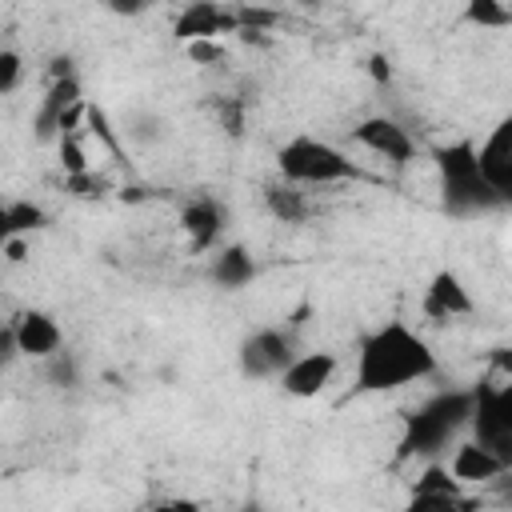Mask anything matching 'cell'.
Instances as JSON below:
<instances>
[{"label":"cell","instance_id":"11","mask_svg":"<svg viewBox=\"0 0 512 512\" xmlns=\"http://www.w3.org/2000/svg\"><path fill=\"white\" fill-rule=\"evenodd\" d=\"M448 472L464 484V488H476V484H492L496 476H504L508 472V460L496 452V448H488V444H480V440H456L452 444V452H448Z\"/></svg>","mask_w":512,"mask_h":512},{"label":"cell","instance_id":"2","mask_svg":"<svg viewBox=\"0 0 512 512\" xmlns=\"http://www.w3.org/2000/svg\"><path fill=\"white\" fill-rule=\"evenodd\" d=\"M432 164L440 176V204L448 216H488L504 208L508 200L488 188L476 164V144L472 140H448L432 148Z\"/></svg>","mask_w":512,"mask_h":512},{"label":"cell","instance_id":"22","mask_svg":"<svg viewBox=\"0 0 512 512\" xmlns=\"http://www.w3.org/2000/svg\"><path fill=\"white\" fill-rule=\"evenodd\" d=\"M44 364H48V380H52L56 388H76V384H80V364H76L72 352L60 348V352H52Z\"/></svg>","mask_w":512,"mask_h":512},{"label":"cell","instance_id":"27","mask_svg":"<svg viewBox=\"0 0 512 512\" xmlns=\"http://www.w3.org/2000/svg\"><path fill=\"white\" fill-rule=\"evenodd\" d=\"M68 72H76L68 56H56V60H52V68H48V76H52V80H56V76H68Z\"/></svg>","mask_w":512,"mask_h":512},{"label":"cell","instance_id":"16","mask_svg":"<svg viewBox=\"0 0 512 512\" xmlns=\"http://www.w3.org/2000/svg\"><path fill=\"white\" fill-rule=\"evenodd\" d=\"M256 272H260V264L244 244H216L208 252V280L216 288H224V292L248 288L256 280Z\"/></svg>","mask_w":512,"mask_h":512},{"label":"cell","instance_id":"9","mask_svg":"<svg viewBox=\"0 0 512 512\" xmlns=\"http://www.w3.org/2000/svg\"><path fill=\"white\" fill-rule=\"evenodd\" d=\"M420 308H424V316H428V320H436V324H448V320L472 316L476 300H472L468 284L460 280V272H452V268H440V272H432V280H428V288H424V300H420Z\"/></svg>","mask_w":512,"mask_h":512},{"label":"cell","instance_id":"7","mask_svg":"<svg viewBox=\"0 0 512 512\" xmlns=\"http://www.w3.org/2000/svg\"><path fill=\"white\" fill-rule=\"evenodd\" d=\"M336 372H340L336 352H328V348H308V352H300V348H296V356L284 364V372L276 376V384H280V392L292 396V400H316L320 392H328V384L336 380Z\"/></svg>","mask_w":512,"mask_h":512},{"label":"cell","instance_id":"15","mask_svg":"<svg viewBox=\"0 0 512 512\" xmlns=\"http://www.w3.org/2000/svg\"><path fill=\"white\" fill-rule=\"evenodd\" d=\"M84 100V88H80V76L68 72V76H56L48 84V92L40 96L36 104V116H32V128H36V140H56L60 136V116Z\"/></svg>","mask_w":512,"mask_h":512},{"label":"cell","instance_id":"13","mask_svg":"<svg viewBox=\"0 0 512 512\" xmlns=\"http://www.w3.org/2000/svg\"><path fill=\"white\" fill-rule=\"evenodd\" d=\"M476 164H480V176L488 180L492 192H500L504 200H512V120H500L484 144L476 148Z\"/></svg>","mask_w":512,"mask_h":512},{"label":"cell","instance_id":"10","mask_svg":"<svg viewBox=\"0 0 512 512\" xmlns=\"http://www.w3.org/2000/svg\"><path fill=\"white\" fill-rule=\"evenodd\" d=\"M236 28H240V24H236V12H228V8L216 4V0H188V4L180 8L176 24H172V32H176L180 44H192V40H220V36H228V32H236Z\"/></svg>","mask_w":512,"mask_h":512},{"label":"cell","instance_id":"5","mask_svg":"<svg viewBox=\"0 0 512 512\" xmlns=\"http://www.w3.org/2000/svg\"><path fill=\"white\" fill-rule=\"evenodd\" d=\"M468 428H472V440L496 448L512 464V384L508 376L480 380L476 388H468Z\"/></svg>","mask_w":512,"mask_h":512},{"label":"cell","instance_id":"23","mask_svg":"<svg viewBox=\"0 0 512 512\" xmlns=\"http://www.w3.org/2000/svg\"><path fill=\"white\" fill-rule=\"evenodd\" d=\"M24 80V56L16 48H0V96H12Z\"/></svg>","mask_w":512,"mask_h":512},{"label":"cell","instance_id":"28","mask_svg":"<svg viewBox=\"0 0 512 512\" xmlns=\"http://www.w3.org/2000/svg\"><path fill=\"white\" fill-rule=\"evenodd\" d=\"M8 236H12V228H8V204L0 200V244H4Z\"/></svg>","mask_w":512,"mask_h":512},{"label":"cell","instance_id":"12","mask_svg":"<svg viewBox=\"0 0 512 512\" xmlns=\"http://www.w3.org/2000/svg\"><path fill=\"white\" fill-rule=\"evenodd\" d=\"M12 336H16V348L20 356L28 360H48L52 352L64 348V328L52 312L44 308H24L16 320H12Z\"/></svg>","mask_w":512,"mask_h":512},{"label":"cell","instance_id":"24","mask_svg":"<svg viewBox=\"0 0 512 512\" xmlns=\"http://www.w3.org/2000/svg\"><path fill=\"white\" fill-rule=\"evenodd\" d=\"M184 52L192 64H216L224 56V44L220 40H192V44H184Z\"/></svg>","mask_w":512,"mask_h":512},{"label":"cell","instance_id":"26","mask_svg":"<svg viewBox=\"0 0 512 512\" xmlns=\"http://www.w3.org/2000/svg\"><path fill=\"white\" fill-rule=\"evenodd\" d=\"M104 4H108L116 16H140V12H144L152 0H104Z\"/></svg>","mask_w":512,"mask_h":512},{"label":"cell","instance_id":"1","mask_svg":"<svg viewBox=\"0 0 512 512\" xmlns=\"http://www.w3.org/2000/svg\"><path fill=\"white\" fill-rule=\"evenodd\" d=\"M436 368H440V360H436V348L428 344L424 332L408 328L404 320H384L372 332H364L356 344L352 392L356 396L400 392L408 384L436 376Z\"/></svg>","mask_w":512,"mask_h":512},{"label":"cell","instance_id":"8","mask_svg":"<svg viewBox=\"0 0 512 512\" xmlns=\"http://www.w3.org/2000/svg\"><path fill=\"white\" fill-rule=\"evenodd\" d=\"M352 140H356L360 148L384 156L388 164H408V160H416V140H412V132H408L400 120H392V116H368V120H360V124L352 128Z\"/></svg>","mask_w":512,"mask_h":512},{"label":"cell","instance_id":"3","mask_svg":"<svg viewBox=\"0 0 512 512\" xmlns=\"http://www.w3.org/2000/svg\"><path fill=\"white\" fill-rule=\"evenodd\" d=\"M276 172L280 180L288 184H300V188H328V184H344V180H360V164L336 148L332 140H320V136H292L276 148Z\"/></svg>","mask_w":512,"mask_h":512},{"label":"cell","instance_id":"25","mask_svg":"<svg viewBox=\"0 0 512 512\" xmlns=\"http://www.w3.org/2000/svg\"><path fill=\"white\" fill-rule=\"evenodd\" d=\"M20 360V348H16V336H12V324H0V376Z\"/></svg>","mask_w":512,"mask_h":512},{"label":"cell","instance_id":"6","mask_svg":"<svg viewBox=\"0 0 512 512\" xmlns=\"http://www.w3.org/2000/svg\"><path fill=\"white\" fill-rule=\"evenodd\" d=\"M296 356V340L288 328H252L240 348H236V364L248 380H276L284 372V364Z\"/></svg>","mask_w":512,"mask_h":512},{"label":"cell","instance_id":"19","mask_svg":"<svg viewBox=\"0 0 512 512\" xmlns=\"http://www.w3.org/2000/svg\"><path fill=\"white\" fill-rule=\"evenodd\" d=\"M464 20L488 32H500L512 24V0H464Z\"/></svg>","mask_w":512,"mask_h":512},{"label":"cell","instance_id":"14","mask_svg":"<svg viewBox=\"0 0 512 512\" xmlns=\"http://www.w3.org/2000/svg\"><path fill=\"white\" fill-rule=\"evenodd\" d=\"M224 224H228V212L212 196H192L180 208V232L188 236L192 252H212L220 244V236H224Z\"/></svg>","mask_w":512,"mask_h":512},{"label":"cell","instance_id":"20","mask_svg":"<svg viewBox=\"0 0 512 512\" xmlns=\"http://www.w3.org/2000/svg\"><path fill=\"white\" fill-rule=\"evenodd\" d=\"M8 228H12V236H32L36 228H44V208L32 200H12L8 204Z\"/></svg>","mask_w":512,"mask_h":512},{"label":"cell","instance_id":"21","mask_svg":"<svg viewBox=\"0 0 512 512\" xmlns=\"http://www.w3.org/2000/svg\"><path fill=\"white\" fill-rule=\"evenodd\" d=\"M56 152H60L64 176H76V172H88L92 168L88 148H84V136H56Z\"/></svg>","mask_w":512,"mask_h":512},{"label":"cell","instance_id":"17","mask_svg":"<svg viewBox=\"0 0 512 512\" xmlns=\"http://www.w3.org/2000/svg\"><path fill=\"white\" fill-rule=\"evenodd\" d=\"M412 504H420V508H460L464 504V484L448 472V464L432 460L412 484Z\"/></svg>","mask_w":512,"mask_h":512},{"label":"cell","instance_id":"4","mask_svg":"<svg viewBox=\"0 0 512 512\" xmlns=\"http://www.w3.org/2000/svg\"><path fill=\"white\" fill-rule=\"evenodd\" d=\"M464 428H468V392H464V388L436 392V396H428L416 412L404 416L400 456H436V452H444Z\"/></svg>","mask_w":512,"mask_h":512},{"label":"cell","instance_id":"18","mask_svg":"<svg viewBox=\"0 0 512 512\" xmlns=\"http://www.w3.org/2000/svg\"><path fill=\"white\" fill-rule=\"evenodd\" d=\"M264 208L280 220V224H304L312 204H308V192L300 184H288V180H272L264 184Z\"/></svg>","mask_w":512,"mask_h":512}]
</instances>
